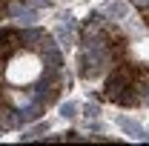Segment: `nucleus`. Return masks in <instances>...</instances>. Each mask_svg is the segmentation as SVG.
Here are the masks:
<instances>
[{
  "mask_svg": "<svg viewBox=\"0 0 149 146\" xmlns=\"http://www.w3.org/2000/svg\"><path fill=\"white\" fill-rule=\"evenodd\" d=\"M49 72H60V55L52 49H15L3 63V77L12 86H32L43 83Z\"/></svg>",
  "mask_w": 149,
  "mask_h": 146,
  "instance_id": "obj_1",
  "label": "nucleus"
},
{
  "mask_svg": "<svg viewBox=\"0 0 149 146\" xmlns=\"http://www.w3.org/2000/svg\"><path fill=\"white\" fill-rule=\"evenodd\" d=\"M60 115H63V117H74V115H77V106H74V103H66Z\"/></svg>",
  "mask_w": 149,
  "mask_h": 146,
  "instance_id": "obj_3",
  "label": "nucleus"
},
{
  "mask_svg": "<svg viewBox=\"0 0 149 146\" xmlns=\"http://www.w3.org/2000/svg\"><path fill=\"white\" fill-rule=\"evenodd\" d=\"M126 57H129L132 63H149V40H132L129 46H126Z\"/></svg>",
  "mask_w": 149,
  "mask_h": 146,
  "instance_id": "obj_2",
  "label": "nucleus"
},
{
  "mask_svg": "<svg viewBox=\"0 0 149 146\" xmlns=\"http://www.w3.org/2000/svg\"><path fill=\"white\" fill-rule=\"evenodd\" d=\"M132 3H135V6H141V9H143V6L149 9V0H132Z\"/></svg>",
  "mask_w": 149,
  "mask_h": 146,
  "instance_id": "obj_4",
  "label": "nucleus"
},
{
  "mask_svg": "<svg viewBox=\"0 0 149 146\" xmlns=\"http://www.w3.org/2000/svg\"><path fill=\"white\" fill-rule=\"evenodd\" d=\"M0 112H6V109H3V106H0Z\"/></svg>",
  "mask_w": 149,
  "mask_h": 146,
  "instance_id": "obj_5",
  "label": "nucleus"
}]
</instances>
